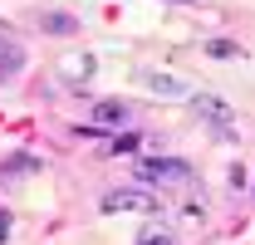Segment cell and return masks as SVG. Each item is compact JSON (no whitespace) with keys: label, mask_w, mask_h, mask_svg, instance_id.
<instances>
[{"label":"cell","mask_w":255,"mask_h":245,"mask_svg":"<svg viewBox=\"0 0 255 245\" xmlns=\"http://www.w3.org/2000/svg\"><path fill=\"white\" fill-rule=\"evenodd\" d=\"M137 182H147V186H187L191 167L177 162V157H142L137 162Z\"/></svg>","instance_id":"1"},{"label":"cell","mask_w":255,"mask_h":245,"mask_svg":"<svg viewBox=\"0 0 255 245\" xmlns=\"http://www.w3.org/2000/svg\"><path fill=\"white\" fill-rule=\"evenodd\" d=\"M157 196L147 191V186H118V191H108L103 196V211H137V216H157Z\"/></svg>","instance_id":"2"},{"label":"cell","mask_w":255,"mask_h":245,"mask_svg":"<svg viewBox=\"0 0 255 245\" xmlns=\"http://www.w3.org/2000/svg\"><path fill=\"white\" fill-rule=\"evenodd\" d=\"M191 108H196L201 118L211 122V132H216L221 142H236V122H231V108H226L216 93H191Z\"/></svg>","instance_id":"3"},{"label":"cell","mask_w":255,"mask_h":245,"mask_svg":"<svg viewBox=\"0 0 255 245\" xmlns=\"http://www.w3.org/2000/svg\"><path fill=\"white\" fill-rule=\"evenodd\" d=\"M137 84L147 93H162V98H191V84L187 79H177V74H162V69H137Z\"/></svg>","instance_id":"4"},{"label":"cell","mask_w":255,"mask_h":245,"mask_svg":"<svg viewBox=\"0 0 255 245\" xmlns=\"http://www.w3.org/2000/svg\"><path fill=\"white\" fill-rule=\"evenodd\" d=\"M94 69H98L94 54H69V59L59 64V79H64V84H89V79H94Z\"/></svg>","instance_id":"5"},{"label":"cell","mask_w":255,"mask_h":245,"mask_svg":"<svg viewBox=\"0 0 255 245\" xmlns=\"http://www.w3.org/2000/svg\"><path fill=\"white\" fill-rule=\"evenodd\" d=\"M20 64H25V49H20L10 34H0V79H15Z\"/></svg>","instance_id":"6"},{"label":"cell","mask_w":255,"mask_h":245,"mask_svg":"<svg viewBox=\"0 0 255 245\" xmlns=\"http://www.w3.org/2000/svg\"><path fill=\"white\" fill-rule=\"evenodd\" d=\"M94 118L103 122V127H123V122H128V108L108 98V103H94Z\"/></svg>","instance_id":"7"},{"label":"cell","mask_w":255,"mask_h":245,"mask_svg":"<svg viewBox=\"0 0 255 245\" xmlns=\"http://www.w3.org/2000/svg\"><path fill=\"white\" fill-rule=\"evenodd\" d=\"M39 25H44L49 34H74V30H79L74 15H39Z\"/></svg>","instance_id":"8"},{"label":"cell","mask_w":255,"mask_h":245,"mask_svg":"<svg viewBox=\"0 0 255 245\" xmlns=\"http://www.w3.org/2000/svg\"><path fill=\"white\" fill-rule=\"evenodd\" d=\"M206 54H211V59H236L241 49H236L231 39H211V44H206Z\"/></svg>","instance_id":"9"},{"label":"cell","mask_w":255,"mask_h":245,"mask_svg":"<svg viewBox=\"0 0 255 245\" xmlns=\"http://www.w3.org/2000/svg\"><path fill=\"white\" fill-rule=\"evenodd\" d=\"M137 142H142V137H137V132H123V137H113V142H108V147H103V152H132V147H137Z\"/></svg>","instance_id":"10"},{"label":"cell","mask_w":255,"mask_h":245,"mask_svg":"<svg viewBox=\"0 0 255 245\" xmlns=\"http://www.w3.org/2000/svg\"><path fill=\"white\" fill-rule=\"evenodd\" d=\"M137 245H172V236H167V231H142Z\"/></svg>","instance_id":"11"},{"label":"cell","mask_w":255,"mask_h":245,"mask_svg":"<svg viewBox=\"0 0 255 245\" xmlns=\"http://www.w3.org/2000/svg\"><path fill=\"white\" fill-rule=\"evenodd\" d=\"M5 236H10V211L0 206V245H5Z\"/></svg>","instance_id":"12"},{"label":"cell","mask_w":255,"mask_h":245,"mask_svg":"<svg viewBox=\"0 0 255 245\" xmlns=\"http://www.w3.org/2000/svg\"><path fill=\"white\" fill-rule=\"evenodd\" d=\"M182 5H196V0H182Z\"/></svg>","instance_id":"13"}]
</instances>
